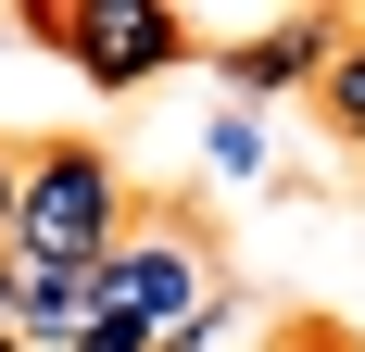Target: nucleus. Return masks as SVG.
<instances>
[{
  "label": "nucleus",
  "instance_id": "obj_1",
  "mask_svg": "<svg viewBox=\"0 0 365 352\" xmlns=\"http://www.w3.org/2000/svg\"><path fill=\"white\" fill-rule=\"evenodd\" d=\"M113 239H126V189H113V164H101L88 139L13 164V227H0V264H101Z\"/></svg>",
  "mask_w": 365,
  "mask_h": 352
},
{
  "label": "nucleus",
  "instance_id": "obj_2",
  "mask_svg": "<svg viewBox=\"0 0 365 352\" xmlns=\"http://www.w3.org/2000/svg\"><path fill=\"white\" fill-rule=\"evenodd\" d=\"M88 289H101V315L139 327L151 352H189L202 315H215V264H202L189 227H139V239H113L101 264H88Z\"/></svg>",
  "mask_w": 365,
  "mask_h": 352
},
{
  "label": "nucleus",
  "instance_id": "obj_3",
  "mask_svg": "<svg viewBox=\"0 0 365 352\" xmlns=\"http://www.w3.org/2000/svg\"><path fill=\"white\" fill-rule=\"evenodd\" d=\"M26 26H38V38H63L101 88H139V76H164V63L189 51V26L164 13V0H76V13H26Z\"/></svg>",
  "mask_w": 365,
  "mask_h": 352
},
{
  "label": "nucleus",
  "instance_id": "obj_4",
  "mask_svg": "<svg viewBox=\"0 0 365 352\" xmlns=\"http://www.w3.org/2000/svg\"><path fill=\"white\" fill-rule=\"evenodd\" d=\"M328 51H340V26H328V13H290V26H252L240 51H227V88H240V101H277V88H315V76H328Z\"/></svg>",
  "mask_w": 365,
  "mask_h": 352
},
{
  "label": "nucleus",
  "instance_id": "obj_5",
  "mask_svg": "<svg viewBox=\"0 0 365 352\" xmlns=\"http://www.w3.org/2000/svg\"><path fill=\"white\" fill-rule=\"evenodd\" d=\"M88 315H101L88 264H0V327L13 340H76Z\"/></svg>",
  "mask_w": 365,
  "mask_h": 352
},
{
  "label": "nucleus",
  "instance_id": "obj_6",
  "mask_svg": "<svg viewBox=\"0 0 365 352\" xmlns=\"http://www.w3.org/2000/svg\"><path fill=\"white\" fill-rule=\"evenodd\" d=\"M315 88H328V126H340V139H365V26H340V51H328Z\"/></svg>",
  "mask_w": 365,
  "mask_h": 352
},
{
  "label": "nucleus",
  "instance_id": "obj_7",
  "mask_svg": "<svg viewBox=\"0 0 365 352\" xmlns=\"http://www.w3.org/2000/svg\"><path fill=\"white\" fill-rule=\"evenodd\" d=\"M215 164H227V176H252V164H264V126H252V113H227V126H215Z\"/></svg>",
  "mask_w": 365,
  "mask_h": 352
},
{
  "label": "nucleus",
  "instance_id": "obj_8",
  "mask_svg": "<svg viewBox=\"0 0 365 352\" xmlns=\"http://www.w3.org/2000/svg\"><path fill=\"white\" fill-rule=\"evenodd\" d=\"M63 352H151V340H139V327H113V315H88V327H76Z\"/></svg>",
  "mask_w": 365,
  "mask_h": 352
},
{
  "label": "nucleus",
  "instance_id": "obj_9",
  "mask_svg": "<svg viewBox=\"0 0 365 352\" xmlns=\"http://www.w3.org/2000/svg\"><path fill=\"white\" fill-rule=\"evenodd\" d=\"M0 227H13V164H0Z\"/></svg>",
  "mask_w": 365,
  "mask_h": 352
}]
</instances>
